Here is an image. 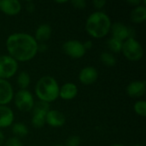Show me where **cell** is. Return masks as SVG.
<instances>
[{
  "label": "cell",
  "mask_w": 146,
  "mask_h": 146,
  "mask_svg": "<svg viewBox=\"0 0 146 146\" xmlns=\"http://www.w3.org/2000/svg\"><path fill=\"white\" fill-rule=\"evenodd\" d=\"M11 131H12V133L14 134V137H16L18 139L26 137L29 133L28 127L22 122L13 123Z\"/></svg>",
  "instance_id": "cell-19"
},
{
  "label": "cell",
  "mask_w": 146,
  "mask_h": 146,
  "mask_svg": "<svg viewBox=\"0 0 146 146\" xmlns=\"http://www.w3.org/2000/svg\"><path fill=\"white\" fill-rule=\"evenodd\" d=\"M110 33L113 38L124 42L128 38H134L135 30L122 22H115L112 23Z\"/></svg>",
  "instance_id": "cell-9"
},
{
  "label": "cell",
  "mask_w": 146,
  "mask_h": 146,
  "mask_svg": "<svg viewBox=\"0 0 146 146\" xmlns=\"http://www.w3.org/2000/svg\"><path fill=\"white\" fill-rule=\"evenodd\" d=\"M15 114L8 105H0V129L7 128L13 125Z\"/></svg>",
  "instance_id": "cell-15"
},
{
  "label": "cell",
  "mask_w": 146,
  "mask_h": 146,
  "mask_svg": "<svg viewBox=\"0 0 146 146\" xmlns=\"http://www.w3.org/2000/svg\"><path fill=\"white\" fill-rule=\"evenodd\" d=\"M48 50V45L46 43H38V52H45Z\"/></svg>",
  "instance_id": "cell-29"
},
{
  "label": "cell",
  "mask_w": 146,
  "mask_h": 146,
  "mask_svg": "<svg viewBox=\"0 0 146 146\" xmlns=\"http://www.w3.org/2000/svg\"><path fill=\"white\" fill-rule=\"evenodd\" d=\"M83 45H84L86 50L87 51V50H91V49L92 48L93 43H92V40H86V41H85V42L83 43Z\"/></svg>",
  "instance_id": "cell-30"
},
{
  "label": "cell",
  "mask_w": 146,
  "mask_h": 146,
  "mask_svg": "<svg viewBox=\"0 0 146 146\" xmlns=\"http://www.w3.org/2000/svg\"><path fill=\"white\" fill-rule=\"evenodd\" d=\"M81 143V139L80 136L77 135H72L68 137V139L66 141V144L64 145L65 146H80Z\"/></svg>",
  "instance_id": "cell-24"
},
{
  "label": "cell",
  "mask_w": 146,
  "mask_h": 146,
  "mask_svg": "<svg viewBox=\"0 0 146 146\" xmlns=\"http://www.w3.org/2000/svg\"><path fill=\"white\" fill-rule=\"evenodd\" d=\"M100 61L102 63L108 67H114L116 64V58L113 53L110 51H104L100 55Z\"/></svg>",
  "instance_id": "cell-21"
},
{
  "label": "cell",
  "mask_w": 146,
  "mask_h": 146,
  "mask_svg": "<svg viewBox=\"0 0 146 146\" xmlns=\"http://www.w3.org/2000/svg\"><path fill=\"white\" fill-rule=\"evenodd\" d=\"M133 146H145L144 145H140V144H137V145H134Z\"/></svg>",
  "instance_id": "cell-35"
},
{
  "label": "cell",
  "mask_w": 146,
  "mask_h": 146,
  "mask_svg": "<svg viewBox=\"0 0 146 146\" xmlns=\"http://www.w3.org/2000/svg\"><path fill=\"white\" fill-rule=\"evenodd\" d=\"M127 3L134 8L138 5H140L142 3V2L140 0H129V1H127Z\"/></svg>",
  "instance_id": "cell-31"
},
{
  "label": "cell",
  "mask_w": 146,
  "mask_h": 146,
  "mask_svg": "<svg viewBox=\"0 0 146 146\" xmlns=\"http://www.w3.org/2000/svg\"><path fill=\"white\" fill-rule=\"evenodd\" d=\"M38 43L34 37L27 33H14L5 42L6 50L17 62H26L33 59L38 54Z\"/></svg>",
  "instance_id": "cell-1"
},
{
  "label": "cell",
  "mask_w": 146,
  "mask_h": 146,
  "mask_svg": "<svg viewBox=\"0 0 146 146\" xmlns=\"http://www.w3.org/2000/svg\"><path fill=\"white\" fill-rule=\"evenodd\" d=\"M106 3L107 2L105 0H94L92 2V4L97 9L100 10L101 9H103L104 7V5H106Z\"/></svg>",
  "instance_id": "cell-28"
},
{
  "label": "cell",
  "mask_w": 146,
  "mask_h": 146,
  "mask_svg": "<svg viewBox=\"0 0 146 146\" xmlns=\"http://www.w3.org/2000/svg\"><path fill=\"white\" fill-rule=\"evenodd\" d=\"M63 52L69 57L74 59H80L83 57L86 50L83 45V43L77 39H69L63 43L62 44Z\"/></svg>",
  "instance_id": "cell-8"
},
{
  "label": "cell",
  "mask_w": 146,
  "mask_h": 146,
  "mask_svg": "<svg viewBox=\"0 0 146 146\" xmlns=\"http://www.w3.org/2000/svg\"><path fill=\"white\" fill-rule=\"evenodd\" d=\"M130 20L136 24H141L146 20V6L141 3L134 7L130 14Z\"/></svg>",
  "instance_id": "cell-18"
},
{
  "label": "cell",
  "mask_w": 146,
  "mask_h": 146,
  "mask_svg": "<svg viewBox=\"0 0 146 146\" xmlns=\"http://www.w3.org/2000/svg\"><path fill=\"white\" fill-rule=\"evenodd\" d=\"M22 9V4L18 0H1L0 10L6 15H17Z\"/></svg>",
  "instance_id": "cell-14"
},
{
  "label": "cell",
  "mask_w": 146,
  "mask_h": 146,
  "mask_svg": "<svg viewBox=\"0 0 146 146\" xmlns=\"http://www.w3.org/2000/svg\"><path fill=\"white\" fill-rule=\"evenodd\" d=\"M0 6H1V0H0Z\"/></svg>",
  "instance_id": "cell-37"
},
{
  "label": "cell",
  "mask_w": 146,
  "mask_h": 146,
  "mask_svg": "<svg viewBox=\"0 0 146 146\" xmlns=\"http://www.w3.org/2000/svg\"><path fill=\"white\" fill-rule=\"evenodd\" d=\"M56 3H68V1H56Z\"/></svg>",
  "instance_id": "cell-33"
},
{
  "label": "cell",
  "mask_w": 146,
  "mask_h": 146,
  "mask_svg": "<svg viewBox=\"0 0 146 146\" xmlns=\"http://www.w3.org/2000/svg\"><path fill=\"white\" fill-rule=\"evenodd\" d=\"M121 52L127 60L131 62L140 61L144 56V48L135 38H131L125 40L122 44Z\"/></svg>",
  "instance_id": "cell-4"
},
{
  "label": "cell",
  "mask_w": 146,
  "mask_h": 146,
  "mask_svg": "<svg viewBox=\"0 0 146 146\" xmlns=\"http://www.w3.org/2000/svg\"><path fill=\"white\" fill-rule=\"evenodd\" d=\"M122 44H123L122 41H121L117 38H115L113 37H111L107 41V46L110 50V52H111V53H120L121 51Z\"/></svg>",
  "instance_id": "cell-22"
},
{
  "label": "cell",
  "mask_w": 146,
  "mask_h": 146,
  "mask_svg": "<svg viewBox=\"0 0 146 146\" xmlns=\"http://www.w3.org/2000/svg\"><path fill=\"white\" fill-rule=\"evenodd\" d=\"M15 106L19 111L30 112L33 110L35 104V100L33 93L28 90H19L14 95Z\"/></svg>",
  "instance_id": "cell-5"
},
{
  "label": "cell",
  "mask_w": 146,
  "mask_h": 146,
  "mask_svg": "<svg viewBox=\"0 0 146 146\" xmlns=\"http://www.w3.org/2000/svg\"><path fill=\"white\" fill-rule=\"evenodd\" d=\"M18 62L9 55L0 56V79L8 80L18 71Z\"/></svg>",
  "instance_id": "cell-7"
},
{
  "label": "cell",
  "mask_w": 146,
  "mask_h": 146,
  "mask_svg": "<svg viewBox=\"0 0 146 146\" xmlns=\"http://www.w3.org/2000/svg\"><path fill=\"white\" fill-rule=\"evenodd\" d=\"M110 146H125V145H121V144H115V145H110Z\"/></svg>",
  "instance_id": "cell-34"
},
{
  "label": "cell",
  "mask_w": 146,
  "mask_h": 146,
  "mask_svg": "<svg viewBox=\"0 0 146 146\" xmlns=\"http://www.w3.org/2000/svg\"><path fill=\"white\" fill-rule=\"evenodd\" d=\"M134 112L141 117L146 116V102L145 100H138L133 105Z\"/></svg>",
  "instance_id": "cell-23"
},
{
  "label": "cell",
  "mask_w": 146,
  "mask_h": 146,
  "mask_svg": "<svg viewBox=\"0 0 146 146\" xmlns=\"http://www.w3.org/2000/svg\"><path fill=\"white\" fill-rule=\"evenodd\" d=\"M50 110V104L39 100L35 102L32 110L33 116L31 119V123L34 128H42L45 125V116Z\"/></svg>",
  "instance_id": "cell-6"
},
{
  "label": "cell",
  "mask_w": 146,
  "mask_h": 146,
  "mask_svg": "<svg viewBox=\"0 0 146 146\" xmlns=\"http://www.w3.org/2000/svg\"><path fill=\"white\" fill-rule=\"evenodd\" d=\"M66 123V117L63 113L57 110H50L45 116V124L51 127H62Z\"/></svg>",
  "instance_id": "cell-12"
},
{
  "label": "cell",
  "mask_w": 146,
  "mask_h": 146,
  "mask_svg": "<svg viewBox=\"0 0 146 146\" xmlns=\"http://www.w3.org/2000/svg\"><path fill=\"white\" fill-rule=\"evenodd\" d=\"M5 142V137L4 134L3 133V132L0 130V146H2Z\"/></svg>",
  "instance_id": "cell-32"
},
{
  "label": "cell",
  "mask_w": 146,
  "mask_h": 146,
  "mask_svg": "<svg viewBox=\"0 0 146 146\" xmlns=\"http://www.w3.org/2000/svg\"><path fill=\"white\" fill-rule=\"evenodd\" d=\"M127 94L133 98H142L146 92V82L145 80H133L126 88Z\"/></svg>",
  "instance_id": "cell-13"
},
{
  "label": "cell",
  "mask_w": 146,
  "mask_h": 146,
  "mask_svg": "<svg viewBox=\"0 0 146 146\" xmlns=\"http://www.w3.org/2000/svg\"><path fill=\"white\" fill-rule=\"evenodd\" d=\"M70 3L74 9H83L86 7V2L85 0H73L70 2Z\"/></svg>",
  "instance_id": "cell-26"
},
{
  "label": "cell",
  "mask_w": 146,
  "mask_h": 146,
  "mask_svg": "<svg viewBox=\"0 0 146 146\" xmlns=\"http://www.w3.org/2000/svg\"><path fill=\"white\" fill-rule=\"evenodd\" d=\"M14 88L10 82L0 79V105H8L14 98Z\"/></svg>",
  "instance_id": "cell-11"
},
{
  "label": "cell",
  "mask_w": 146,
  "mask_h": 146,
  "mask_svg": "<svg viewBox=\"0 0 146 146\" xmlns=\"http://www.w3.org/2000/svg\"><path fill=\"white\" fill-rule=\"evenodd\" d=\"M59 84L54 77L44 75L37 81L34 92L39 101L50 104L59 98Z\"/></svg>",
  "instance_id": "cell-3"
},
{
  "label": "cell",
  "mask_w": 146,
  "mask_h": 146,
  "mask_svg": "<svg viewBox=\"0 0 146 146\" xmlns=\"http://www.w3.org/2000/svg\"><path fill=\"white\" fill-rule=\"evenodd\" d=\"M77 86L72 82H66L59 89V98L62 100H72L78 95Z\"/></svg>",
  "instance_id": "cell-16"
},
{
  "label": "cell",
  "mask_w": 146,
  "mask_h": 146,
  "mask_svg": "<svg viewBox=\"0 0 146 146\" xmlns=\"http://www.w3.org/2000/svg\"><path fill=\"white\" fill-rule=\"evenodd\" d=\"M3 146H23V145L20 139L16 137H11L4 142Z\"/></svg>",
  "instance_id": "cell-25"
},
{
  "label": "cell",
  "mask_w": 146,
  "mask_h": 146,
  "mask_svg": "<svg viewBox=\"0 0 146 146\" xmlns=\"http://www.w3.org/2000/svg\"><path fill=\"white\" fill-rule=\"evenodd\" d=\"M79 80L81 84L90 86L94 84L98 79V71L92 66L83 68L79 74Z\"/></svg>",
  "instance_id": "cell-10"
},
{
  "label": "cell",
  "mask_w": 146,
  "mask_h": 146,
  "mask_svg": "<svg viewBox=\"0 0 146 146\" xmlns=\"http://www.w3.org/2000/svg\"><path fill=\"white\" fill-rule=\"evenodd\" d=\"M53 146H65L64 145H55Z\"/></svg>",
  "instance_id": "cell-36"
},
{
  "label": "cell",
  "mask_w": 146,
  "mask_h": 146,
  "mask_svg": "<svg viewBox=\"0 0 146 146\" xmlns=\"http://www.w3.org/2000/svg\"><path fill=\"white\" fill-rule=\"evenodd\" d=\"M112 26L110 17L104 11L97 10L86 19L85 28L87 33L94 38H103L110 33Z\"/></svg>",
  "instance_id": "cell-2"
},
{
  "label": "cell",
  "mask_w": 146,
  "mask_h": 146,
  "mask_svg": "<svg viewBox=\"0 0 146 146\" xmlns=\"http://www.w3.org/2000/svg\"><path fill=\"white\" fill-rule=\"evenodd\" d=\"M16 82L20 90H27L31 83L30 74L26 71H22L19 73L16 78Z\"/></svg>",
  "instance_id": "cell-20"
},
{
  "label": "cell",
  "mask_w": 146,
  "mask_h": 146,
  "mask_svg": "<svg viewBox=\"0 0 146 146\" xmlns=\"http://www.w3.org/2000/svg\"><path fill=\"white\" fill-rule=\"evenodd\" d=\"M25 9H26V10H27L28 13L32 14V13H33V12L36 10V5H35V3H34L33 2H32V1H27V2L25 3Z\"/></svg>",
  "instance_id": "cell-27"
},
{
  "label": "cell",
  "mask_w": 146,
  "mask_h": 146,
  "mask_svg": "<svg viewBox=\"0 0 146 146\" xmlns=\"http://www.w3.org/2000/svg\"><path fill=\"white\" fill-rule=\"evenodd\" d=\"M51 33V26L48 23H42L36 28L33 37L38 43H45L50 39Z\"/></svg>",
  "instance_id": "cell-17"
}]
</instances>
